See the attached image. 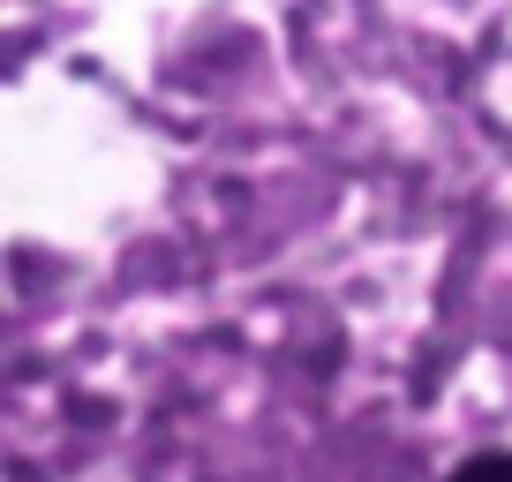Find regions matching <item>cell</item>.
I'll use <instances>...</instances> for the list:
<instances>
[{
  "instance_id": "obj_1",
  "label": "cell",
  "mask_w": 512,
  "mask_h": 482,
  "mask_svg": "<svg viewBox=\"0 0 512 482\" xmlns=\"http://www.w3.org/2000/svg\"><path fill=\"white\" fill-rule=\"evenodd\" d=\"M452 482H512V452H475L452 467Z\"/></svg>"
}]
</instances>
